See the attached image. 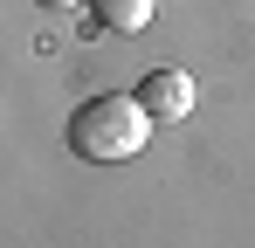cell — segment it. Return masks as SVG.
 <instances>
[{"instance_id": "6da1fadb", "label": "cell", "mask_w": 255, "mask_h": 248, "mask_svg": "<svg viewBox=\"0 0 255 248\" xmlns=\"http://www.w3.org/2000/svg\"><path fill=\"white\" fill-rule=\"evenodd\" d=\"M145 138H152V111L138 104V97H83L76 111H69V152L90 165H118V159H138L145 152Z\"/></svg>"}, {"instance_id": "7a4b0ae2", "label": "cell", "mask_w": 255, "mask_h": 248, "mask_svg": "<svg viewBox=\"0 0 255 248\" xmlns=\"http://www.w3.org/2000/svg\"><path fill=\"white\" fill-rule=\"evenodd\" d=\"M131 97L152 111V124H179V118H193V76H186V69H152Z\"/></svg>"}, {"instance_id": "3957f363", "label": "cell", "mask_w": 255, "mask_h": 248, "mask_svg": "<svg viewBox=\"0 0 255 248\" xmlns=\"http://www.w3.org/2000/svg\"><path fill=\"white\" fill-rule=\"evenodd\" d=\"M90 14H97V28H111V35H145L152 14H159V0H90Z\"/></svg>"}, {"instance_id": "277c9868", "label": "cell", "mask_w": 255, "mask_h": 248, "mask_svg": "<svg viewBox=\"0 0 255 248\" xmlns=\"http://www.w3.org/2000/svg\"><path fill=\"white\" fill-rule=\"evenodd\" d=\"M35 7H76V0H35Z\"/></svg>"}]
</instances>
